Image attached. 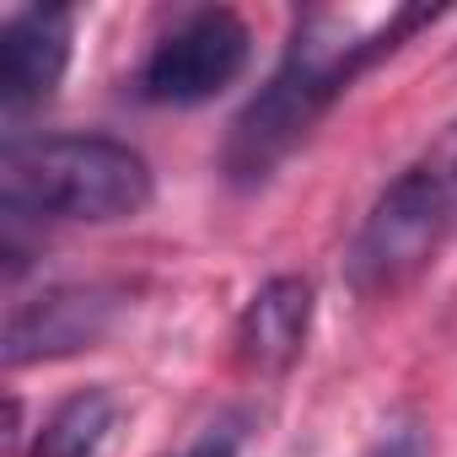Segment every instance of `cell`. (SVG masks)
Returning a JSON list of instances; mask_svg holds the SVG:
<instances>
[{
    "instance_id": "10",
    "label": "cell",
    "mask_w": 457,
    "mask_h": 457,
    "mask_svg": "<svg viewBox=\"0 0 457 457\" xmlns=\"http://www.w3.org/2000/svg\"><path fill=\"white\" fill-rule=\"evenodd\" d=\"M183 457H237V430H210L199 446H188Z\"/></svg>"
},
{
    "instance_id": "9",
    "label": "cell",
    "mask_w": 457,
    "mask_h": 457,
    "mask_svg": "<svg viewBox=\"0 0 457 457\" xmlns=\"http://www.w3.org/2000/svg\"><path fill=\"white\" fill-rule=\"evenodd\" d=\"M366 457H425V441H420V430H393V436H382Z\"/></svg>"
},
{
    "instance_id": "4",
    "label": "cell",
    "mask_w": 457,
    "mask_h": 457,
    "mask_svg": "<svg viewBox=\"0 0 457 457\" xmlns=\"http://www.w3.org/2000/svg\"><path fill=\"white\" fill-rule=\"evenodd\" d=\"M124 312L119 286H54L33 302H17L6 318V366H33V361H60L81 355L108 339L113 318Z\"/></svg>"
},
{
    "instance_id": "2",
    "label": "cell",
    "mask_w": 457,
    "mask_h": 457,
    "mask_svg": "<svg viewBox=\"0 0 457 457\" xmlns=\"http://www.w3.org/2000/svg\"><path fill=\"white\" fill-rule=\"evenodd\" d=\"M156 183L140 151L108 135H44L0 151V204L12 220H129Z\"/></svg>"
},
{
    "instance_id": "7",
    "label": "cell",
    "mask_w": 457,
    "mask_h": 457,
    "mask_svg": "<svg viewBox=\"0 0 457 457\" xmlns=\"http://www.w3.org/2000/svg\"><path fill=\"white\" fill-rule=\"evenodd\" d=\"M113 420H119L113 393H103V387L71 393V398H65V403L44 420L33 457H97V446L108 441Z\"/></svg>"
},
{
    "instance_id": "1",
    "label": "cell",
    "mask_w": 457,
    "mask_h": 457,
    "mask_svg": "<svg viewBox=\"0 0 457 457\" xmlns=\"http://www.w3.org/2000/svg\"><path fill=\"white\" fill-rule=\"evenodd\" d=\"M441 6H393V12H307L264 81V92L237 113L226 140V178L232 183H264L307 135L312 124L409 33L430 28Z\"/></svg>"
},
{
    "instance_id": "3",
    "label": "cell",
    "mask_w": 457,
    "mask_h": 457,
    "mask_svg": "<svg viewBox=\"0 0 457 457\" xmlns=\"http://www.w3.org/2000/svg\"><path fill=\"white\" fill-rule=\"evenodd\" d=\"M248 54H253V33L237 12L226 6L188 12L140 65V97L162 108H194L232 87Z\"/></svg>"
},
{
    "instance_id": "6",
    "label": "cell",
    "mask_w": 457,
    "mask_h": 457,
    "mask_svg": "<svg viewBox=\"0 0 457 457\" xmlns=\"http://www.w3.org/2000/svg\"><path fill=\"white\" fill-rule=\"evenodd\" d=\"M312 328V286L302 275H275L253 291V302L237 318V355L259 377H280L296 366Z\"/></svg>"
},
{
    "instance_id": "8",
    "label": "cell",
    "mask_w": 457,
    "mask_h": 457,
    "mask_svg": "<svg viewBox=\"0 0 457 457\" xmlns=\"http://www.w3.org/2000/svg\"><path fill=\"white\" fill-rule=\"evenodd\" d=\"M414 172H420V183H425V194L436 199V210L446 215V226L457 232V119L436 135V145L420 156V162H409Z\"/></svg>"
},
{
    "instance_id": "5",
    "label": "cell",
    "mask_w": 457,
    "mask_h": 457,
    "mask_svg": "<svg viewBox=\"0 0 457 457\" xmlns=\"http://www.w3.org/2000/svg\"><path fill=\"white\" fill-rule=\"evenodd\" d=\"M71 38H76V12L65 6H28L6 17L0 28V108L12 119L44 108L65 71H71Z\"/></svg>"
}]
</instances>
